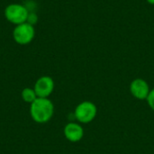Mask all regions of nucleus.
I'll return each mask as SVG.
<instances>
[{
    "label": "nucleus",
    "mask_w": 154,
    "mask_h": 154,
    "mask_svg": "<svg viewBox=\"0 0 154 154\" xmlns=\"http://www.w3.org/2000/svg\"><path fill=\"white\" fill-rule=\"evenodd\" d=\"M130 92L136 99L144 100L147 99L151 89L149 84L144 79H136L130 84Z\"/></svg>",
    "instance_id": "423d86ee"
},
{
    "label": "nucleus",
    "mask_w": 154,
    "mask_h": 154,
    "mask_svg": "<svg viewBox=\"0 0 154 154\" xmlns=\"http://www.w3.org/2000/svg\"><path fill=\"white\" fill-rule=\"evenodd\" d=\"M37 15L34 14V13H29V15H28V19H27V23H29L30 24L33 25V23H37Z\"/></svg>",
    "instance_id": "9d476101"
},
{
    "label": "nucleus",
    "mask_w": 154,
    "mask_h": 154,
    "mask_svg": "<svg viewBox=\"0 0 154 154\" xmlns=\"http://www.w3.org/2000/svg\"><path fill=\"white\" fill-rule=\"evenodd\" d=\"M64 136L66 139L71 143H78L82 140L84 136V129L83 127L77 123H69L65 125Z\"/></svg>",
    "instance_id": "0eeeda50"
},
{
    "label": "nucleus",
    "mask_w": 154,
    "mask_h": 154,
    "mask_svg": "<svg viewBox=\"0 0 154 154\" xmlns=\"http://www.w3.org/2000/svg\"><path fill=\"white\" fill-rule=\"evenodd\" d=\"M21 97H22L23 100L25 103H28L30 105L37 98V95H36L34 89L33 88H23L22 90Z\"/></svg>",
    "instance_id": "6e6552de"
},
{
    "label": "nucleus",
    "mask_w": 154,
    "mask_h": 154,
    "mask_svg": "<svg viewBox=\"0 0 154 154\" xmlns=\"http://www.w3.org/2000/svg\"><path fill=\"white\" fill-rule=\"evenodd\" d=\"M146 1L151 5H154V0H146Z\"/></svg>",
    "instance_id": "9b49d317"
},
{
    "label": "nucleus",
    "mask_w": 154,
    "mask_h": 154,
    "mask_svg": "<svg viewBox=\"0 0 154 154\" xmlns=\"http://www.w3.org/2000/svg\"><path fill=\"white\" fill-rule=\"evenodd\" d=\"M35 36V30L33 25L29 23H23L15 26L13 31V38L14 42L20 45L29 44Z\"/></svg>",
    "instance_id": "20e7f679"
},
{
    "label": "nucleus",
    "mask_w": 154,
    "mask_h": 154,
    "mask_svg": "<svg viewBox=\"0 0 154 154\" xmlns=\"http://www.w3.org/2000/svg\"><path fill=\"white\" fill-rule=\"evenodd\" d=\"M54 114V105L49 98L37 97L30 106L32 119L38 124L49 122Z\"/></svg>",
    "instance_id": "f257e3e1"
},
{
    "label": "nucleus",
    "mask_w": 154,
    "mask_h": 154,
    "mask_svg": "<svg viewBox=\"0 0 154 154\" xmlns=\"http://www.w3.org/2000/svg\"><path fill=\"white\" fill-rule=\"evenodd\" d=\"M97 114L96 105L90 101H84L79 104L75 109L76 119L82 124H88L92 122Z\"/></svg>",
    "instance_id": "7ed1b4c3"
},
{
    "label": "nucleus",
    "mask_w": 154,
    "mask_h": 154,
    "mask_svg": "<svg viewBox=\"0 0 154 154\" xmlns=\"http://www.w3.org/2000/svg\"><path fill=\"white\" fill-rule=\"evenodd\" d=\"M28 15V9L20 4H11L5 9V16L6 20L15 25L26 23Z\"/></svg>",
    "instance_id": "f03ea898"
},
{
    "label": "nucleus",
    "mask_w": 154,
    "mask_h": 154,
    "mask_svg": "<svg viewBox=\"0 0 154 154\" xmlns=\"http://www.w3.org/2000/svg\"><path fill=\"white\" fill-rule=\"evenodd\" d=\"M33 89L37 97L49 98L54 90V81L49 76H42L36 80Z\"/></svg>",
    "instance_id": "39448f33"
},
{
    "label": "nucleus",
    "mask_w": 154,
    "mask_h": 154,
    "mask_svg": "<svg viewBox=\"0 0 154 154\" xmlns=\"http://www.w3.org/2000/svg\"><path fill=\"white\" fill-rule=\"evenodd\" d=\"M147 101H148V104L150 106V107L154 111V88L151 90L148 97H147Z\"/></svg>",
    "instance_id": "1a4fd4ad"
}]
</instances>
